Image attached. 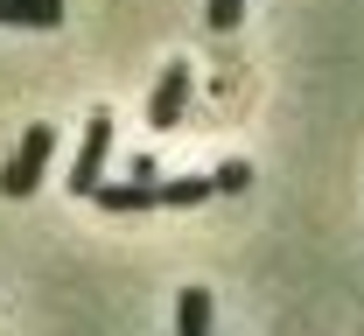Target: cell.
<instances>
[{
	"instance_id": "cell-8",
	"label": "cell",
	"mask_w": 364,
	"mask_h": 336,
	"mask_svg": "<svg viewBox=\"0 0 364 336\" xmlns=\"http://www.w3.org/2000/svg\"><path fill=\"white\" fill-rule=\"evenodd\" d=\"M203 14H210V28H238L245 0H203Z\"/></svg>"
},
{
	"instance_id": "cell-9",
	"label": "cell",
	"mask_w": 364,
	"mask_h": 336,
	"mask_svg": "<svg viewBox=\"0 0 364 336\" xmlns=\"http://www.w3.org/2000/svg\"><path fill=\"white\" fill-rule=\"evenodd\" d=\"M210 183H218V190H245V183H252V168H245V161H225Z\"/></svg>"
},
{
	"instance_id": "cell-6",
	"label": "cell",
	"mask_w": 364,
	"mask_h": 336,
	"mask_svg": "<svg viewBox=\"0 0 364 336\" xmlns=\"http://www.w3.org/2000/svg\"><path fill=\"white\" fill-rule=\"evenodd\" d=\"M176 336H210V288L176 294Z\"/></svg>"
},
{
	"instance_id": "cell-5",
	"label": "cell",
	"mask_w": 364,
	"mask_h": 336,
	"mask_svg": "<svg viewBox=\"0 0 364 336\" xmlns=\"http://www.w3.org/2000/svg\"><path fill=\"white\" fill-rule=\"evenodd\" d=\"M98 203H105V210H154V203H161V183H134V175H127V183H105Z\"/></svg>"
},
{
	"instance_id": "cell-7",
	"label": "cell",
	"mask_w": 364,
	"mask_h": 336,
	"mask_svg": "<svg viewBox=\"0 0 364 336\" xmlns=\"http://www.w3.org/2000/svg\"><path fill=\"white\" fill-rule=\"evenodd\" d=\"M210 190H218V183H203V175H176V183H161V203H176V210H189V203H203Z\"/></svg>"
},
{
	"instance_id": "cell-1",
	"label": "cell",
	"mask_w": 364,
	"mask_h": 336,
	"mask_svg": "<svg viewBox=\"0 0 364 336\" xmlns=\"http://www.w3.org/2000/svg\"><path fill=\"white\" fill-rule=\"evenodd\" d=\"M49 154H56V126H28L21 134V147L7 154V168H0V196H36V183H43V168H49Z\"/></svg>"
},
{
	"instance_id": "cell-2",
	"label": "cell",
	"mask_w": 364,
	"mask_h": 336,
	"mask_svg": "<svg viewBox=\"0 0 364 336\" xmlns=\"http://www.w3.org/2000/svg\"><path fill=\"white\" fill-rule=\"evenodd\" d=\"M105 154H112V112H91L85 147H77V168H70V190H77V196L105 190Z\"/></svg>"
},
{
	"instance_id": "cell-4",
	"label": "cell",
	"mask_w": 364,
	"mask_h": 336,
	"mask_svg": "<svg viewBox=\"0 0 364 336\" xmlns=\"http://www.w3.org/2000/svg\"><path fill=\"white\" fill-rule=\"evenodd\" d=\"M7 28H63V0H0Z\"/></svg>"
},
{
	"instance_id": "cell-3",
	"label": "cell",
	"mask_w": 364,
	"mask_h": 336,
	"mask_svg": "<svg viewBox=\"0 0 364 336\" xmlns=\"http://www.w3.org/2000/svg\"><path fill=\"white\" fill-rule=\"evenodd\" d=\"M182 105H189V63H168V70H161V85H154V98H147V126H154V134H168V126H176L182 119Z\"/></svg>"
}]
</instances>
